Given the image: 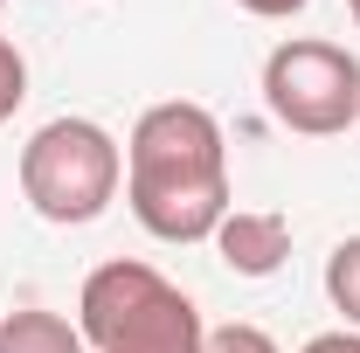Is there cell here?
I'll return each instance as SVG.
<instances>
[{"instance_id": "cell-7", "label": "cell", "mask_w": 360, "mask_h": 353, "mask_svg": "<svg viewBox=\"0 0 360 353\" xmlns=\"http://www.w3.org/2000/svg\"><path fill=\"white\" fill-rule=\"evenodd\" d=\"M326 298L347 319V333H360V236H347V243L326 257Z\"/></svg>"}, {"instance_id": "cell-4", "label": "cell", "mask_w": 360, "mask_h": 353, "mask_svg": "<svg viewBox=\"0 0 360 353\" xmlns=\"http://www.w3.org/2000/svg\"><path fill=\"white\" fill-rule=\"evenodd\" d=\"M264 104L284 132L333 139L347 125H360V63L340 42L291 35L264 56Z\"/></svg>"}, {"instance_id": "cell-5", "label": "cell", "mask_w": 360, "mask_h": 353, "mask_svg": "<svg viewBox=\"0 0 360 353\" xmlns=\"http://www.w3.org/2000/svg\"><path fill=\"white\" fill-rule=\"evenodd\" d=\"M215 250L236 277H270L291 257V222L277 208H229L222 229H215Z\"/></svg>"}, {"instance_id": "cell-3", "label": "cell", "mask_w": 360, "mask_h": 353, "mask_svg": "<svg viewBox=\"0 0 360 353\" xmlns=\"http://www.w3.org/2000/svg\"><path fill=\"white\" fill-rule=\"evenodd\" d=\"M125 187V146L97 118H49L42 132L21 146V194L28 208L56 229L97 222Z\"/></svg>"}, {"instance_id": "cell-6", "label": "cell", "mask_w": 360, "mask_h": 353, "mask_svg": "<svg viewBox=\"0 0 360 353\" xmlns=\"http://www.w3.org/2000/svg\"><path fill=\"white\" fill-rule=\"evenodd\" d=\"M0 353H90L84 333L63 319V312H42V305H21L0 319Z\"/></svg>"}, {"instance_id": "cell-12", "label": "cell", "mask_w": 360, "mask_h": 353, "mask_svg": "<svg viewBox=\"0 0 360 353\" xmlns=\"http://www.w3.org/2000/svg\"><path fill=\"white\" fill-rule=\"evenodd\" d=\"M347 7H354V21H360V0H347Z\"/></svg>"}, {"instance_id": "cell-1", "label": "cell", "mask_w": 360, "mask_h": 353, "mask_svg": "<svg viewBox=\"0 0 360 353\" xmlns=\"http://www.w3.org/2000/svg\"><path fill=\"white\" fill-rule=\"evenodd\" d=\"M125 201L160 243H215L229 215V139L208 104L167 97L125 139Z\"/></svg>"}, {"instance_id": "cell-2", "label": "cell", "mask_w": 360, "mask_h": 353, "mask_svg": "<svg viewBox=\"0 0 360 353\" xmlns=\"http://www.w3.org/2000/svg\"><path fill=\"white\" fill-rule=\"evenodd\" d=\"M77 333L90 353H201L208 347L194 298L139 257H111L84 277Z\"/></svg>"}, {"instance_id": "cell-10", "label": "cell", "mask_w": 360, "mask_h": 353, "mask_svg": "<svg viewBox=\"0 0 360 353\" xmlns=\"http://www.w3.org/2000/svg\"><path fill=\"white\" fill-rule=\"evenodd\" d=\"M236 7H250L257 21H291V14H305L312 0H236Z\"/></svg>"}, {"instance_id": "cell-13", "label": "cell", "mask_w": 360, "mask_h": 353, "mask_svg": "<svg viewBox=\"0 0 360 353\" xmlns=\"http://www.w3.org/2000/svg\"><path fill=\"white\" fill-rule=\"evenodd\" d=\"M0 7H7V0H0Z\"/></svg>"}, {"instance_id": "cell-11", "label": "cell", "mask_w": 360, "mask_h": 353, "mask_svg": "<svg viewBox=\"0 0 360 353\" xmlns=\"http://www.w3.org/2000/svg\"><path fill=\"white\" fill-rule=\"evenodd\" d=\"M298 353H360V333H347V326H340V333H319V340H305Z\"/></svg>"}, {"instance_id": "cell-9", "label": "cell", "mask_w": 360, "mask_h": 353, "mask_svg": "<svg viewBox=\"0 0 360 353\" xmlns=\"http://www.w3.org/2000/svg\"><path fill=\"white\" fill-rule=\"evenodd\" d=\"M201 353H277V340H270L264 326H215Z\"/></svg>"}, {"instance_id": "cell-8", "label": "cell", "mask_w": 360, "mask_h": 353, "mask_svg": "<svg viewBox=\"0 0 360 353\" xmlns=\"http://www.w3.org/2000/svg\"><path fill=\"white\" fill-rule=\"evenodd\" d=\"M21 104H28V56L0 35V125H7Z\"/></svg>"}]
</instances>
